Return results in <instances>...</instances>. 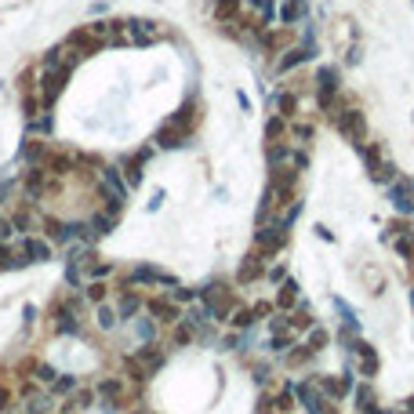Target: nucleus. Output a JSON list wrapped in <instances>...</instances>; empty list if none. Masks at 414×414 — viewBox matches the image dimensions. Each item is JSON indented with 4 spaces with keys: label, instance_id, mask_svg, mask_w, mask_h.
Here are the masks:
<instances>
[{
    "label": "nucleus",
    "instance_id": "nucleus-1",
    "mask_svg": "<svg viewBox=\"0 0 414 414\" xmlns=\"http://www.w3.org/2000/svg\"><path fill=\"white\" fill-rule=\"evenodd\" d=\"M211 4H215V19L226 26V22H236V19H240L244 0H211Z\"/></svg>",
    "mask_w": 414,
    "mask_h": 414
},
{
    "label": "nucleus",
    "instance_id": "nucleus-2",
    "mask_svg": "<svg viewBox=\"0 0 414 414\" xmlns=\"http://www.w3.org/2000/svg\"><path fill=\"white\" fill-rule=\"evenodd\" d=\"M306 11H309L306 0H288V4H280V19H283V22H298Z\"/></svg>",
    "mask_w": 414,
    "mask_h": 414
}]
</instances>
